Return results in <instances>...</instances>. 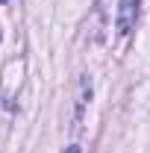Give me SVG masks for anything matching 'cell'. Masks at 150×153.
<instances>
[{
	"instance_id": "1",
	"label": "cell",
	"mask_w": 150,
	"mask_h": 153,
	"mask_svg": "<svg viewBox=\"0 0 150 153\" xmlns=\"http://www.w3.org/2000/svg\"><path fill=\"white\" fill-rule=\"evenodd\" d=\"M135 21H138V0H121L118 3V21H115L118 33L127 36L132 27H135Z\"/></svg>"
},
{
	"instance_id": "2",
	"label": "cell",
	"mask_w": 150,
	"mask_h": 153,
	"mask_svg": "<svg viewBox=\"0 0 150 153\" xmlns=\"http://www.w3.org/2000/svg\"><path fill=\"white\" fill-rule=\"evenodd\" d=\"M65 153H79V147H76V144H71V147H65Z\"/></svg>"
},
{
	"instance_id": "3",
	"label": "cell",
	"mask_w": 150,
	"mask_h": 153,
	"mask_svg": "<svg viewBox=\"0 0 150 153\" xmlns=\"http://www.w3.org/2000/svg\"><path fill=\"white\" fill-rule=\"evenodd\" d=\"M0 3H3V0H0Z\"/></svg>"
}]
</instances>
